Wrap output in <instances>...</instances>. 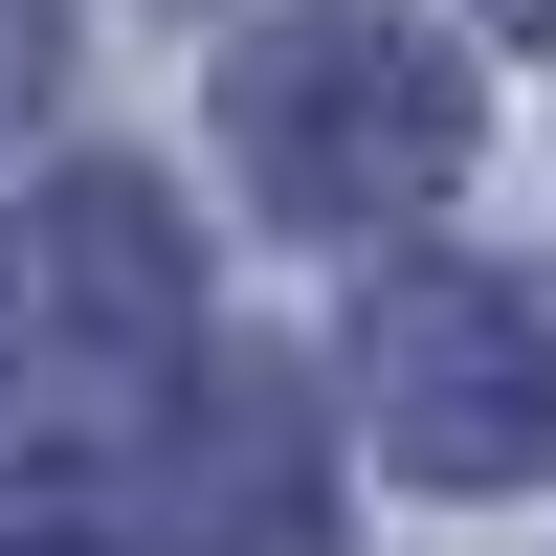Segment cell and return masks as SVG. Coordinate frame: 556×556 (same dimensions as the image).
<instances>
[{
    "instance_id": "2",
    "label": "cell",
    "mask_w": 556,
    "mask_h": 556,
    "mask_svg": "<svg viewBox=\"0 0 556 556\" xmlns=\"http://www.w3.org/2000/svg\"><path fill=\"white\" fill-rule=\"evenodd\" d=\"M356 424H379L401 490L556 468V312L513 267H379V290H356Z\"/></svg>"
},
{
    "instance_id": "1",
    "label": "cell",
    "mask_w": 556,
    "mask_h": 556,
    "mask_svg": "<svg viewBox=\"0 0 556 556\" xmlns=\"http://www.w3.org/2000/svg\"><path fill=\"white\" fill-rule=\"evenodd\" d=\"M468 67H445L424 23H379V0H312V23H267L245 67H223V156H245L267 223H312V245H379V223H424L445 178H468Z\"/></svg>"
},
{
    "instance_id": "3",
    "label": "cell",
    "mask_w": 556,
    "mask_h": 556,
    "mask_svg": "<svg viewBox=\"0 0 556 556\" xmlns=\"http://www.w3.org/2000/svg\"><path fill=\"white\" fill-rule=\"evenodd\" d=\"M23 334H45V401L67 424H134V401H178V356H201V267H178V201L112 156H67L23 201Z\"/></svg>"
},
{
    "instance_id": "6",
    "label": "cell",
    "mask_w": 556,
    "mask_h": 556,
    "mask_svg": "<svg viewBox=\"0 0 556 556\" xmlns=\"http://www.w3.org/2000/svg\"><path fill=\"white\" fill-rule=\"evenodd\" d=\"M490 23H513V45H556V0H490Z\"/></svg>"
},
{
    "instance_id": "5",
    "label": "cell",
    "mask_w": 556,
    "mask_h": 556,
    "mask_svg": "<svg viewBox=\"0 0 556 556\" xmlns=\"http://www.w3.org/2000/svg\"><path fill=\"white\" fill-rule=\"evenodd\" d=\"M0 556H112V534H89V513H0Z\"/></svg>"
},
{
    "instance_id": "4",
    "label": "cell",
    "mask_w": 556,
    "mask_h": 556,
    "mask_svg": "<svg viewBox=\"0 0 556 556\" xmlns=\"http://www.w3.org/2000/svg\"><path fill=\"white\" fill-rule=\"evenodd\" d=\"M178 556H334L312 401L267 379V356H201V401H178Z\"/></svg>"
}]
</instances>
